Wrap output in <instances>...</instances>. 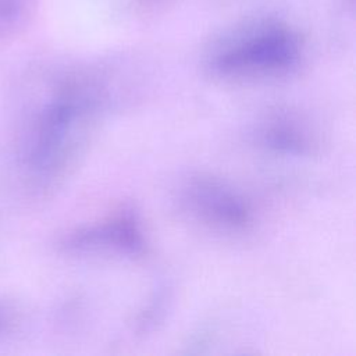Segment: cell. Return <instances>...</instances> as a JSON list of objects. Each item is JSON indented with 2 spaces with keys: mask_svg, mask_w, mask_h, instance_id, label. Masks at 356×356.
Returning a JSON list of instances; mask_svg holds the SVG:
<instances>
[{
  "mask_svg": "<svg viewBox=\"0 0 356 356\" xmlns=\"http://www.w3.org/2000/svg\"><path fill=\"white\" fill-rule=\"evenodd\" d=\"M15 125V157L24 178L47 188L75 164L89 140L103 96L92 79L65 74L21 99Z\"/></svg>",
  "mask_w": 356,
  "mask_h": 356,
  "instance_id": "6da1fadb",
  "label": "cell"
},
{
  "mask_svg": "<svg viewBox=\"0 0 356 356\" xmlns=\"http://www.w3.org/2000/svg\"><path fill=\"white\" fill-rule=\"evenodd\" d=\"M302 58V40L296 31L280 21H259L220 40L207 67L228 81L281 78L292 72Z\"/></svg>",
  "mask_w": 356,
  "mask_h": 356,
  "instance_id": "7a4b0ae2",
  "label": "cell"
},
{
  "mask_svg": "<svg viewBox=\"0 0 356 356\" xmlns=\"http://www.w3.org/2000/svg\"><path fill=\"white\" fill-rule=\"evenodd\" d=\"M185 209L202 224L228 234L245 232L253 224L250 203L214 178H195L184 191Z\"/></svg>",
  "mask_w": 356,
  "mask_h": 356,
  "instance_id": "3957f363",
  "label": "cell"
},
{
  "mask_svg": "<svg viewBox=\"0 0 356 356\" xmlns=\"http://www.w3.org/2000/svg\"><path fill=\"white\" fill-rule=\"evenodd\" d=\"M61 249L70 254H122L143 256L147 243L135 214L122 211L99 224L76 228L61 241Z\"/></svg>",
  "mask_w": 356,
  "mask_h": 356,
  "instance_id": "277c9868",
  "label": "cell"
},
{
  "mask_svg": "<svg viewBox=\"0 0 356 356\" xmlns=\"http://www.w3.org/2000/svg\"><path fill=\"white\" fill-rule=\"evenodd\" d=\"M261 143L275 152L302 154L309 146L307 134L289 120H274L261 129Z\"/></svg>",
  "mask_w": 356,
  "mask_h": 356,
  "instance_id": "5b68a950",
  "label": "cell"
},
{
  "mask_svg": "<svg viewBox=\"0 0 356 356\" xmlns=\"http://www.w3.org/2000/svg\"><path fill=\"white\" fill-rule=\"evenodd\" d=\"M26 0H0V35L11 32L25 15Z\"/></svg>",
  "mask_w": 356,
  "mask_h": 356,
  "instance_id": "8992f818",
  "label": "cell"
},
{
  "mask_svg": "<svg viewBox=\"0 0 356 356\" xmlns=\"http://www.w3.org/2000/svg\"><path fill=\"white\" fill-rule=\"evenodd\" d=\"M14 323V312L8 305L0 302V334H4L10 330Z\"/></svg>",
  "mask_w": 356,
  "mask_h": 356,
  "instance_id": "52a82bcc",
  "label": "cell"
}]
</instances>
